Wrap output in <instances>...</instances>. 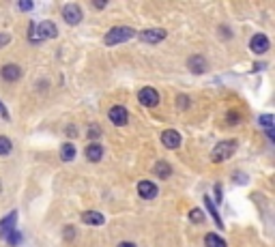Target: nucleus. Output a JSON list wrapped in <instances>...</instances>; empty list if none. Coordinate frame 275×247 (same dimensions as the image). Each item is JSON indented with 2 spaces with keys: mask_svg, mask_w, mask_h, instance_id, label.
<instances>
[{
  "mask_svg": "<svg viewBox=\"0 0 275 247\" xmlns=\"http://www.w3.org/2000/svg\"><path fill=\"white\" fill-rule=\"evenodd\" d=\"M28 41L31 43H41V37H39V31L34 26V22H31V26H28Z\"/></svg>",
  "mask_w": 275,
  "mask_h": 247,
  "instance_id": "4be33fe9",
  "label": "nucleus"
},
{
  "mask_svg": "<svg viewBox=\"0 0 275 247\" xmlns=\"http://www.w3.org/2000/svg\"><path fill=\"white\" fill-rule=\"evenodd\" d=\"M82 221L89 223V226H103L105 217L101 213H97V211H84V213H82Z\"/></svg>",
  "mask_w": 275,
  "mask_h": 247,
  "instance_id": "2eb2a0df",
  "label": "nucleus"
},
{
  "mask_svg": "<svg viewBox=\"0 0 275 247\" xmlns=\"http://www.w3.org/2000/svg\"><path fill=\"white\" fill-rule=\"evenodd\" d=\"M265 67H267L265 62H256V64H254V71H262V69H265Z\"/></svg>",
  "mask_w": 275,
  "mask_h": 247,
  "instance_id": "c9c22d12",
  "label": "nucleus"
},
{
  "mask_svg": "<svg viewBox=\"0 0 275 247\" xmlns=\"http://www.w3.org/2000/svg\"><path fill=\"white\" fill-rule=\"evenodd\" d=\"M86 138H91V140L101 138V127H99L97 123H91V125L86 127Z\"/></svg>",
  "mask_w": 275,
  "mask_h": 247,
  "instance_id": "aec40b11",
  "label": "nucleus"
},
{
  "mask_svg": "<svg viewBox=\"0 0 275 247\" xmlns=\"http://www.w3.org/2000/svg\"><path fill=\"white\" fill-rule=\"evenodd\" d=\"M138 193L144 200H153L157 193H159V189H157V185L151 183V181H140V183H138Z\"/></svg>",
  "mask_w": 275,
  "mask_h": 247,
  "instance_id": "ddd939ff",
  "label": "nucleus"
},
{
  "mask_svg": "<svg viewBox=\"0 0 275 247\" xmlns=\"http://www.w3.org/2000/svg\"><path fill=\"white\" fill-rule=\"evenodd\" d=\"M65 131H67V136H71V138H75V133H78V129H75V125H69V127L65 129Z\"/></svg>",
  "mask_w": 275,
  "mask_h": 247,
  "instance_id": "473e14b6",
  "label": "nucleus"
},
{
  "mask_svg": "<svg viewBox=\"0 0 275 247\" xmlns=\"http://www.w3.org/2000/svg\"><path fill=\"white\" fill-rule=\"evenodd\" d=\"M138 99H140V103L142 105H146V108H155V105H159V93H157L155 88H151V86L140 88Z\"/></svg>",
  "mask_w": 275,
  "mask_h": 247,
  "instance_id": "39448f33",
  "label": "nucleus"
},
{
  "mask_svg": "<svg viewBox=\"0 0 275 247\" xmlns=\"http://www.w3.org/2000/svg\"><path fill=\"white\" fill-rule=\"evenodd\" d=\"M65 239H69V241L75 239V230H73V228H65Z\"/></svg>",
  "mask_w": 275,
  "mask_h": 247,
  "instance_id": "2f4dec72",
  "label": "nucleus"
},
{
  "mask_svg": "<svg viewBox=\"0 0 275 247\" xmlns=\"http://www.w3.org/2000/svg\"><path fill=\"white\" fill-rule=\"evenodd\" d=\"M73 157H75V146L71 142H65L61 146V159L62 161H73Z\"/></svg>",
  "mask_w": 275,
  "mask_h": 247,
  "instance_id": "6ab92c4d",
  "label": "nucleus"
},
{
  "mask_svg": "<svg viewBox=\"0 0 275 247\" xmlns=\"http://www.w3.org/2000/svg\"><path fill=\"white\" fill-rule=\"evenodd\" d=\"M105 4H108L105 0H95V2H92V7H95V9H105Z\"/></svg>",
  "mask_w": 275,
  "mask_h": 247,
  "instance_id": "72a5a7b5",
  "label": "nucleus"
},
{
  "mask_svg": "<svg viewBox=\"0 0 275 247\" xmlns=\"http://www.w3.org/2000/svg\"><path fill=\"white\" fill-rule=\"evenodd\" d=\"M153 172H155V176H159V179H170L172 166L168 161H157L155 168H153Z\"/></svg>",
  "mask_w": 275,
  "mask_h": 247,
  "instance_id": "f3484780",
  "label": "nucleus"
},
{
  "mask_svg": "<svg viewBox=\"0 0 275 247\" xmlns=\"http://www.w3.org/2000/svg\"><path fill=\"white\" fill-rule=\"evenodd\" d=\"M136 31L129 26H114V28H110L108 32H105V37H103V43L105 45H119V43H125V41H129L136 37Z\"/></svg>",
  "mask_w": 275,
  "mask_h": 247,
  "instance_id": "f257e3e1",
  "label": "nucleus"
},
{
  "mask_svg": "<svg viewBox=\"0 0 275 247\" xmlns=\"http://www.w3.org/2000/svg\"><path fill=\"white\" fill-rule=\"evenodd\" d=\"M204 219H207V217H204V213H202L200 209L189 211V221L191 223H204Z\"/></svg>",
  "mask_w": 275,
  "mask_h": 247,
  "instance_id": "b1692460",
  "label": "nucleus"
},
{
  "mask_svg": "<svg viewBox=\"0 0 275 247\" xmlns=\"http://www.w3.org/2000/svg\"><path fill=\"white\" fill-rule=\"evenodd\" d=\"M11 149H13V144H11V140L7 136H0V155H9Z\"/></svg>",
  "mask_w": 275,
  "mask_h": 247,
  "instance_id": "412c9836",
  "label": "nucleus"
},
{
  "mask_svg": "<svg viewBox=\"0 0 275 247\" xmlns=\"http://www.w3.org/2000/svg\"><path fill=\"white\" fill-rule=\"evenodd\" d=\"M62 17H65V22H67L69 26H75V24H80V22H82L84 13H82L80 4L69 2V4H65V7H62Z\"/></svg>",
  "mask_w": 275,
  "mask_h": 247,
  "instance_id": "20e7f679",
  "label": "nucleus"
},
{
  "mask_svg": "<svg viewBox=\"0 0 275 247\" xmlns=\"http://www.w3.org/2000/svg\"><path fill=\"white\" fill-rule=\"evenodd\" d=\"M215 193H217V204L221 202V187L219 185H215Z\"/></svg>",
  "mask_w": 275,
  "mask_h": 247,
  "instance_id": "e433bc0d",
  "label": "nucleus"
},
{
  "mask_svg": "<svg viewBox=\"0 0 275 247\" xmlns=\"http://www.w3.org/2000/svg\"><path fill=\"white\" fill-rule=\"evenodd\" d=\"M204 204H207V211L211 213V217H213L215 226H217L219 230H224V221H221V217H219V213H217V204H215L209 196H204Z\"/></svg>",
  "mask_w": 275,
  "mask_h": 247,
  "instance_id": "dca6fc26",
  "label": "nucleus"
},
{
  "mask_svg": "<svg viewBox=\"0 0 275 247\" xmlns=\"http://www.w3.org/2000/svg\"><path fill=\"white\" fill-rule=\"evenodd\" d=\"M4 241H7V243H9L11 247H15V245H20V243H22V234L17 232V230H13L11 234H7V239H4Z\"/></svg>",
  "mask_w": 275,
  "mask_h": 247,
  "instance_id": "a878e982",
  "label": "nucleus"
},
{
  "mask_svg": "<svg viewBox=\"0 0 275 247\" xmlns=\"http://www.w3.org/2000/svg\"><path fill=\"white\" fill-rule=\"evenodd\" d=\"M84 155H86V159L92 161V163L101 161V157H103V146L97 144V142H91V144L84 149Z\"/></svg>",
  "mask_w": 275,
  "mask_h": 247,
  "instance_id": "4468645a",
  "label": "nucleus"
},
{
  "mask_svg": "<svg viewBox=\"0 0 275 247\" xmlns=\"http://www.w3.org/2000/svg\"><path fill=\"white\" fill-rule=\"evenodd\" d=\"M258 125H262L269 131V129H273V114H262V116H258Z\"/></svg>",
  "mask_w": 275,
  "mask_h": 247,
  "instance_id": "5701e85b",
  "label": "nucleus"
},
{
  "mask_svg": "<svg viewBox=\"0 0 275 247\" xmlns=\"http://www.w3.org/2000/svg\"><path fill=\"white\" fill-rule=\"evenodd\" d=\"M219 32H221V37H224V39H230L232 37L230 31H228V28H224V26H219Z\"/></svg>",
  "mask_w": 275,
  "mask_h": 247,
  "instance_id": "f704fd0d",
  "label": "nucleus"
},
{
  "mask_svg": "<svg viewBox=\"0 0 275 247\" xmlns=\"http://www.w3.org/2000/svg\"><path fill=\"white\" fill-rule=\"evenodd\" d=\"M226 121H228V125L235 127V125H239V123H241V114H239L237 110H230V112L226 114Z\"/></svg>",
  "mask_w": 275,
  "mask_h": 247,
  "instance_id": "393cba45",
  "label": "nucleus"
},
{
  "mask_svg": "<svg viewBox=\"0 0 275 247\" xmlns=\"http://www.w3.org/2000/svg\"><path fill=\"white\" fill-rule=\"evenodd\" d=\"M204 245L207 247H228L224 237H219V234H215V232H209L207 237H204Z\"/></svg>",
  "mask_w": 275,
  "mask_h": 247,
  "instance_id": "a211bd4d",
  "label": "nucleus"
},
{
  "mask_svg": "<svg viewBox=\"0 0 275 247\" xmlns=\"http://www.w3.org/2000/svg\"><path fill=\"white\" fill-rule=\"evenodd\" d=\"M119 247H136V245H133V243H129V241H125V243H121Z\"/></svg>",
  "mask_w": 275,
  "mask_h": 247,
  "instance_id": "4c0bfd02",
  "label": "nucleus"
},
{
  "mask_svg": "<svg viewBox=\"0 0 275 247\" xmlns=\"http://www.w3.org/2000/svg\"><path fill=\"white\" fill-rule=\"evenodd\" d=\"M0 116H2L4 121H9V119H11V116H9V112H7V108H4V103H2V101H0Z\"/></svg>",
  "mask_w": 275,
  "mask_h": 247,
  "instance_id": "c756f323",
  "label": "nucleus"
},
{
  "mask_svg": "<svg viewBox=\"0 0 275 247\" xmlns=\"http://www.w3.org/2000/svg\"><path fill=\"white\" fill-rule=\"evenodd\" d=\"M9 41H11V34L9 32H0V48H4Z\"/></svg>",
  "mask_w": 275,
  "mask_h": 247,
  "instance_id": "c85d7f7f",
  "label": "nucleus"
},
{
  "mask_svg": "<svg viewBox=\"0 0 275 247\" xmlns=\"http://www.w3.org/2000/svg\"><path fill=\"white\" fill-rule=\"evenodd\" d=\"M177 103H179V110H187V108H189V97H187V95H179L177 97Z\"/></svg>",
  "mask_w": 275,
  "mask_h": 247,
  "instance_id": "bb28decb",
  "label": "nucleus"
},
{
  "mask_svg": "<svg viewBox=\"0 0 275 247\" xmlns=\"http://www.w3.org/2000/svg\"><path fill=\"white\" fill-rule=\"evenodd\" d=\"M22 67L20 64H13V62H9V64H4L2 69H0V78H2L4 82H17L22 78Z\"/></svg>",
  "mask_w": 275,
  "mask_h": 247,
  "instance_id": "9d476101",
  "label": "nucleus"
},
{
  "mask_svg": "<svg viewBox=\"0 0 275 247\" xmlns=\"http://www.w3.org/2000/svg\"><path fill=\"white\" fill-rule=\"evenodd\" d=\"M166 37H168V32L163 31V28H146V31L138 32V39L144 41V43H151V45L161 43V41L166 39Z\"/></svg>",
  "mask_w": 275,
  "mask_h": 247,
  "instance_id": "7ed1b4c3",
  "label": "nucleus"
},
{
  "mask_svg": "<svg viewBox=\"0 0 275 247\" xmlns=\"http://www.w3.org/2000/svg\"><path fill=\"white\" fill-rule=\"evenodd\" d=\"M161 144L166 146V149H179L181 146V133L177 129H166V131H161Z\"/></svg>",
  "mask_w": 275,
  "mask_h": 247,
  "instance_id": "6e6552de",
  "label": "nucleus"
},
{
  "mask_svg": "<svg viewBox=\"0 0 275 247\" xmlns=\"http://www.w3.org/2000/svg\"><path fill=\"white\" fill-rule=\"evenodd\" d=\"M15 223H17V211H11L7 217H2L0 219V239H7V234L15 230Z\"/></svg>",
  "mask_w": 275,
  "mask_h": 247,
  "instance_id": "9b49d317",
  "label": "nucleus"
},
{
  "mask_svg": "<svg viewBox=\"0 0 275 247\" xmlns=\"http://www.w3.org/2000/svg\"><path fill=\"white\" fill-rule=\"evenodd\" d=\"M232 181H235V183H247V176L245 174H235L232 176Z\"/></svg>",
  "mask_w": 275,
  "mask_h": 247,
  "instance_id": "7c9ffc66",
  "label": "nucleus"
},
{
  "mask_svg": "<svg viewBox=\"0 0 275 247\" xmlns=\"http://www.w3.org/2000/svg\"><path fill=\"white\" fill-rule=\"evenodd\" d=\"M108 119L112 121L116 127H122V125H127V121H129V112L122 108V105H114V108H110Z\"/></svg>",
  "mask_w": 275,
  "mask_h": 247,
  "instance_id": "1a4fd4ad",
  "label": "nucleus"
},
{
  "mask_svg": "<svg viewBox=\"0 0 275 247\" xmlns=\"http://www.w3.org/2000/svg\"><path fill=\"white\" fill-rule=\"evenodd\" d=\"M237 153V142L235 140H221V142L215 144V149L211 151V161L213 163H221L226 159H230Z\"/></svg>",
  "mask_w": 275,
  "mask_h": 247,
  "instance_id": "f03ea898",
  "label": "nucleus"
},
{
  "mask_svg": "<svg viewBox=\"0 0 275 247\" xmlns=\"http://www.w3.org/2000/svg\"><path fill=\"white\" fill-rule=\"evenodd\" d=\"M37 31H39L41 41H43V39H56L58 37V26L54 24V22H50V20L41 22V24L37 26Z\"/></svg>",
  "mask_w": 275,
  "mask_h": 247,
  "instance_id": "f8f14e48",
  "label": "nucleus"
},
{
  "mask_svg": "<svg viewBox=\"0 0 275 247\" xmlns=\"http://www.w3.org/2000/svg\"><path fill=\"white\" fill-rule=\"evenodd\" d=\"M269 48H271V43H269V37L267 34H254V37L249 39V50L254 52V54H265V52H269Z\"/></svg>",
  "mask_w": 275,
  "mask_h": 247,
  "instance_id": "423d86ee",
  "label": "nucleus"
},
{
  "mask_svg": "<svg viewBox=\"0 0 275 247\" xmlns=\"http://www.w3.org/2000/svg\"><path fill=\"white\" fill-rule=\"evenodd\" d=\"M187 67H189L191 73L200 75V73H204L209 69V62H207V58H204L202 54H194V56L187 58Z\"/></svg>",
  "mask_w": 275,
  "mask_h": 247,
  "instance_id": "0eeeda50",
  "label": "nucleus"
},
{
  "mask_svg": "<svg viewBox=\"0 0 275 247\" xmlns=\"http://www.w3.org/2000/svg\"><path fill=\"white\" fill-rule=\"evenodd\" d=\"M34 7V2H31V0H20V2H17V9L20 11H31Z\"/></svg>",
  "mask_w": 275,
  "mask_h": 247,
  "instance_id": "cd10ccee",
  "label": "nucleus"
}]
</instances>
